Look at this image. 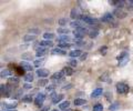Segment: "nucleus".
<instances>
[{
    "label": "nucleus",
    "instance_id": "49",
    "mask_svg": "<svg viewBox=\"0 0 133 111\" xmlns=\"http://www.w3.org/2000/svg\"><path fill=\"white\" fill-rule=\"evenodd\" d=\"M69 88H72V84H69V86H65V87H63V90H66Z\"/></svg>",
    "mask_w": 133,
    "mask_h": 111
},
{
    "label": "nucleus",
    "instance_id": "18",
    "mask_svg": "<svg viewBox=\"0 0 133 111\" xmlns=\"http://www.w3.org/2000/svg\"><path fill=\"white\" fill-rule=\"evenodd\" d=\"M70 27L74 28V30H76V29H78V28L84 27V26H83V22L81 21V20H73V21L70 22Z\"/></svg>",
    "mask_w": 133,
    "mask_h": 111
},
{
    "label": "nucleus",
    "instance_id": "20",
    "mask_svg": "<svg viewBox=\"0 0 133 111\" xmlns=\"http://www.w3.org/2000/svg\"><path fill=\"white\" fill-rule=\"evenodd\" d=\"M99 34H100V31H99V29H97V28H92V29H90L89 30V32H88V35H89V37L90 38H97V37L99 36Z\"/></svg>",
    "mask_w": 133,
    "mask_h": 111
},
{
    "label": "nucleus",
    "instance_id": "30",
    "mask_svg": "<svg viewBox=\"0 0 133 111\" xmlns=\"http://www.w3.org/2000/svg\"><path fill=\"white\" fill-rule=\"evenodd\" d=\"M12 75V72L9 69H2L1 70V78H6V77H10Z\"/></svg>",
    "mask_w": 133,
    "mask_h": 111
},
{
    "label": "nucleus",
    "instance_id": "25",
    "mask_svg": "<svg viewBox=\"0 0 133 111\" xmlns=\"http://www.w3.org/2000/svg\"><path fill=\"white\" fill-rule=\"evenodd\" d=\"M24 81L27 82V83H31L33 81V73L32 72H29L27 75H24Z\"/></svg>",
    "mask_w": 133,
    "mask_h": 111
},
{
    "label": "nucleus",
    "instance_id": "42",
    "mask_svg": "<svg viewBox=\"0 0 133 111\" xmlns=\"http://www.w3.org/2000/svg\"><path fill=\"white\" fill-rule=\"evenodd\" d=\"M22 88L23 89H27V90H31L32 89V86H31V83H27V82H26V83L22 86Z\"/></svg>",
    "mask_w": 133,
    "mask_h": 111
},
{
    "label": "nucleus",
    "instance_id": "27",
    "mask_svg": "<svg viewBox=\"0 0 133 111\" xmlns=\"http://www.w3.org/2000/svg\"><path fill=\"white\" fill-rule=\"evenodd\" d=\"M119 109H120V103L119 102H113V103H111L110 107H109L110 111H118Z\"/></svg>",
    "mask_w": 133,
    "mask_h": 111
},
{
    "label": "nucleus",
    "instance_id": "43",
    "mask_svg": "<svg viewBox=\"0 0 133 111\" xmlns=\"http://www.w3.org/2000/svg\"><path fill=\"white\" fill-rule=\"evenodd\" d=\"M70 66H71V67H77L78 66V61L76 60V59H72V60H70Z\"/></svg>",
    "mask_w": 133,
    "mask_h": 111
},
{
    "label": "nucleus",
    "instance_id": "14",
    "mask_svg": "<svg viewBox=\"0 0 133 111\" xmlns=\"http://www.w3.org/2000/svg\"><path fill=\"white\" fill-rule=\"evenodd\" d=\"M48 52V49L47 48H43V47H39L37 48V52H36V56L38 58H43V56Z\"/></svg>",
    "mask_w": 133,
    "mask_h": 111
},
{
    "label": "nucleus",
    "instance_id": "41",
    "mask_svg": "<svg viewBox=\"0 0 133 111\" xmlns=\"http://www.w3.org/2000/svg\"><path fill=\"white\" fill-rule=\"evenodd\" d=\"M48 83V80L47 79H41V80H39V82H38V86H45Z\"/></svg>",
    "mask_w": 133,
    "mask_h": 111
},
{
    "label": "nucleus",
    "instance_id": "51",
    "mask_svg": "<svg viewBox=\"0 0 133 111\" xmlns=\"http://www.w3.org/2000/svg\"><path fill=\"white\" fill-rule=\"evenodd\" d=\"M51 111H60V110H58V109H53V110H51Z\"/></svg>",
    "mask_w": 133,
    "mask_h": 111
},
{
    "label": "nucleus",
    "instance_id": "11",
    "mask_svg": "<svg viewBox=\"0 0 133 111\" xmlns=\"http://www.w3.org/2000/svg\"><path fill=\"white\" fill-rule=\"evenodd\" d=\"M63 76H64V73H63V71H57V72H55L53 75L51 76V79L52 81H60L62 78H63Z\"/></svg>",
    "mask_w": 133,
    "mask_h": 111
},
{
    "label": "nucleus",
    "instance_id": "23",
    "mask_svg": "<svg viewBox=\"0 0 133 111\" xmlns=\"http://www.w3.org/2000/svg\"><path fill=\"white\" fill-rule=\"evenodd\" d=\"M71 41V38L68 35H62L58 38V42H70Z\"/></svg>",
    "mask_w": 133,
    "mask_h": 111
},
{
    "label": "nucleus",
    "instance_id": "33",
    "mask_svg": "<svg viewBox=\"0 0 133 111\" xmlns=\"http://www.w3.org/2000/svg\"><path fill=\"white\" fill-rule=\"evenodd\" d=\"M43 38H44V40H51L52 41V39L55 38V35H53L52 32H45V34H43Z\"/></svg>",
    "mask_w": 133,
    "mask_h": 111
},
{
    "label": "nucleus",
    "instance_id": "6",
    "mask_svg": "<svg viewBox=\"0 0 133 111\" xmlns=\"http://www.w3.org/2000/svg\"><path fill=\"white\" fill-rule=\"evenodd\" d=\"M81 16H82V14H81L80 9H78V8H72L71 12H70V17H71L72 19H74V20H80Z\"/></svg>",
    "mask_w": 133,
    "mask_h": 111
},
{
    "label": "nucleus",
    "instance_id": "29",
    "mask_svg": "<svg viewBox=\"0 0 133 111\" xmlns=\"http://www.w3.org/2000/svg\"><path fill=\"white\" fill-rule=\"evenodd\" d=\"M63 73L65 76H72L73 75V69L71 68V67H65V68H63Z\"/></svg>",
    "mask_w": 133,
    "mask_h": 111
},
{
    "label": "nucleus",
    "instance_id": "31",
    "mask_svg": "<svg viewBox=\"0 0 133 111\" xmlns=\"http://www.w3.org/2000/svg\"><path fill=\"white\" fill-rule=\"evenodd\" d=\"M72 44L70 42H58V48L60 49H64V48H70Z\"/></svg>",
    "mask_w": 133,
    "mask_h": 111
},
{
    "label": "nucleus",
    "instance_id": "7",
    "mask_svg": "<svg viewBox=\"0 0 133 111\" xmlns=\"http://www.w3.org/2000/svg\"><path fill=\"white\" fill-rule=\"evenodd\" d=\"M114 19V16L113 14H111V12H107V14H104L102 16L101 18V21L102 22H112Z\"/></svg>",
    "mask_w": 133,
    "mask_h": 111
},
{
    "label": "nucleus",
    "instance_id": "4",
    "mask_svg": "<svg viewBox=\"0 0 133 111\" xmlns=\"http://www.w3.org/2000/svg\"><path fill=\"white\" fill-rule=\"evenodd\" d=\"M0 89H1V96L2 97H5V98H9L11 96V93H12V88L11 86L9 84H1V87H0Z\"/></svg>",
    "mask_w": 133,
    "mask_h": 111
},
{
    "label": "nucleus",
    "instance_id": "35",
    "mask_svg": "<svg viewBox=\"0 0 133 111\" xmlns=\"http://www.w3.org/2000/svg\"><path fill=\"white\" fill-rule=\"evenodd\" d=\"M23 40L27 41V42H29V41H35L36 40V36H33V35H27V36L23 37Z\"/></svg>",
    "mask_w": 133,
    "mask_h": 111
},
{
    "label": "nucleus",
    "instance_id": "9",
    "mask_svg": "<svg viewBox=\"0 0 133 111\" xmlns=\"http://www.w3.org/2000/svg\"><path fill=\"white\" fill-rule=\"evenodd\" d=\"M110 3L112 6L115 7V9H120V8H123L124 6L127 5L125 1H123V0H113V1H110Z\"/></svg>",
    "mask_w": 133,
    "mask_h": 111
},
{
    "label": "nucleus",
    "instance_id": "32",
    "mask_svg": "<svg viewBox=\"0 0 133 111\" xmlns=\"http://www.w3.org/2000/svg\"><path fill=\"white\" fill-rule=\"evenodd\" d=\"M22 93H23V90L20 89V90H17V92L14 94V99H22Z\"/></svg>",
    "mask_w": 133,
    "mask_h": 111
},
{
    "label": "nucleus",
    "instance_id": "5",
    "mask_svg": "<svg viewBox=\"0 0 133 111\" xmlns=\"http://www.w3.org/2000/svg\"><path fill=\"white\" fill-rule=\"evenodd\" d=\"M44 100H45V94H44L43 92H40V93H38V94L36 96L33 102H35V105H36L37 107H41V106L43 105Z\"/></svg>",
    "mask_w": 133,
    "mask_h": 111
},
{
    "label": "nucleus",
    "instance_id": "8",
    "mask_svg": "<svg viewBox=\"0 0 133 111\" xmlns=\"http://www.w3.org/2000/svg\"><path fill=\"white\" fill-rule=\"evenodd\" d=\"M19 66H20V67H22V68L24 69V71L32 72V70H33V66H32L31 63H29L28 61H21Z\"/></svg>",
    "mask_w": 133,
    "mask_h": 111
},
{
    "label": "nucleus",
    "instance_id": "45",
    "mask_svg": "<svg viewBox=\"0 0 133 111\" xmlns=\"http://www.w3.org/2000/svg\"><path fill=\"white\" fill-rule=\"evenodd\" d=\"M29 32H30V34H36V35L40 34V31L38 29H29Z\"/></svg>",
    "mask_w": 133,
    "mask_h": 111
},
{
    "label": "nucleus",
    "instance_id": "19",
    "mask_svg": "<svg viewBox=\"0 0 133 111\" xmlns=\"http://www.w3.org/2000/svg\"><path fill=\"white\" fill-rule=\"evenodd\" d=\"M70 108V101H62L61 103H59V110H62V111H66Z\"/></svg>",
    "mask_w": 133,
    "mask_h": 111
},
{
    "label": "nucleus",
    "instance_id": "36",
    "mask_svg": "<svg viewBox=\"0 0 133 111\" xmlns=\"http://www.w3.org/2000/svg\"><path fill=\"white\" fill-rule=\"evenodd\" d=\"M70 32V30L69 29H66V28H59V29H58V34L59 35H68Z\"/></svg>",
    "mask_w": 133,
    "mask_h": 111
},
{
    "label": "nucleus",
    "instance_id": "17",
    "mask_svg": "<svg viewBox=\"0 0 133 111\" xmlns=\"http://www.w3.org/2000/svg\"><path fill=\"white\" fill-rule=\"evenodd\" d=\"M103 94V89L102 88H97V89H94L93 91H92V93H91V98L92 99H94V98H98V97H100V96H102Z\"/></svg>",
    "mask_w": 133,
    "mask_h": 111
},
{
    "label": "nucleus",
    "instance_id": "40",
    "mask_svg": "<svg viewBox=\"0 0 133 111\" xmlns=\"http://www.w3.org/2000/svg\"><path fill=\"white\" fill-rule=\"evenodd\" d=\"M107 50H108L107 46H103V47L100 48V52L102 53V56H105V55H107Z\"/></svg>",
    "mask_w": 133,
    "mask_h": 111
},
{
    "label": "nucleus",
    "instance_id": "26",
    "mask_svg": "<svg viewBox=\"0 0 133 111\" xmlns=\"http://www.w3.org/2000/svg\"><path fill=\"white\" fill-rule=\"evenodd\" d=\"M63 98H64V96H63V94H62V93L58 94V96H57V97L55 98V99L52 100V103H53V105H57V103H61V100L63 99Z\"/></svg>",
    "mask_w": 133,
    "mask_h": 111
},
{
    "label": "nucleus",
    "instance_id": "15",
    "mask_svg": "<svg viewBox=\"0 0 133 111\" xmlns=\"http://www.w3.org/2000/svg\"><path fill=\"white\" fill-rule=\"evenodd\" d=\"M51 55H53V56H66V52L63 50V49L53 48L51 50Z\"/></svg>",
    "mask_w": 133,
    "mask_h": 111
},
{
    "label": "nucleus",
    "instance_id": "16",
    "mask_svg": "<svg viewBox=\"0 0 133 111\" xmlns=\"http://www.w3.org/2000/svg\"><path fill=\"white\" fill-rule=\"evenodd\" d=\"M37 76L39 78H47L49 76V70L48 69H38L37 70Z\"/></svg>",
    "mask_w": 133,
    "mask_h": 111
},
{
    "label": "nucleus",
    "instance_id": "48",
    "mask_svg": "<svg viewBox=\"0 0 133 111\" xmlns=\"http://www.w3.org/2000/svg\"><path fill=\"white\" fill-rule=\"evenodd\" d=\"M41 111H49V106H47V107H43L42 110H41Z\"/></svg>",
    "mask_w": 133,
    "mask_h": 111
},
{
    "label": "nucleus",
    "instance_id": "38",
    "mask_svg": "<svg viewBox=\"0 0 133 111\" xmlns=\"http://www.w3.org/2000/svg\"><path fill=\"white\" fill-rule=\"evenodd\" d=\"M56 89V83H52V84H49L45 87V90H47L48 92H53V90Z\"/></svg>",
    "mask_w": 133,
    "mask_h": 111
},
{
    "label": "nucleus",
    "instance_id": "13",
    "mask_svg": "<svg viewBox=\"0 0 133 111\" xmlns=\"http://www.w3.org/2000/svg\"><path fill=\"white\" fill-rule=\"evenodd\" d=\"M113 16L116 18H119V19H123V18L127 17V12H123L122 9H115L113 11Z\"/></svg>",
    "mask_w": 133,
    "mask_h": 111
},
{
    "label": "nucleus",
    "instance_id": "21",
    "mask_svg": "<svg viewBox=\"0 0 133 111\" xmlns=\"http://www.w3.org/2000/svg\"><path fill=\"white\" fill-rule=\"evenodd\" d=\"M82 51L80 49H76V50H71L69 52V56L71 57V58H76V57H81L82 56Z\"/></svg>",
    "mask_w": 133,
    "mask_h": 111
},
{
    "label": "nucleus",
    "instance_id": "44",
    "mask_svg": "<svg viewBox=\"0 0 133 111\" xmlns=\"http://www.w3.org/2000/svg\"><path fill=\"white\" fill-rule=\"evenodd\" d=\"M66 22H68V20L64 19V18H62V19L59 20V24H60V26H64V24H66Z\"/></svg>",
    "mask_w": 133,
    "mask_h": 111
},
{
    "label": "nucleus",
    "instance_id": "22",
    "mask_svg": "<svg viewBox=\"0 0 133 111\" xmlns=\"http://www.w3.org/2000/svg\"><path fill=\"white\" fill-rule=\"evenodd\" d=\"M40 47H43V48H48V47H52L53 46V42L51 40H42L40 41Z\"/></svg>",
    "mask_w": 133,
    "mask_h": 111
},
{
    "label": "nucleus",
    "instance_id": "1",
    "mask_svg": "<svg viewBox=\"0 0 133 111\" xmlns=\"http://www.w3.org/2000/svg\"><path fill=\"white\" fill-rule=\"evenodd\" d=\"M129 59H130V57H129V53L127 51L121 52L120 56L116 57V60L119 61V67H124L129 62Z\"/></svg>",
    "mask_w": 133,
    "mask_h": 111
},
{
    "label": "nucleus",
    "instance_id": "47",
    "mask_svg": "<svg viewBox=\"0 0 133 111\" xmlns=\"http://www.w3.org/2000/svg\"><path fill=\"white\" fill-rule=\"evenodd\" d=\"M127 5H128V8H129V9H133V0H131V1H129V2L127 3Z\"/></svg>",
    "mask_w": 133,
    "mask_h": 111
},
{
    "label": "nucleus",
    "instance_id": "10",
    "mask_svg": "<svg viewBox=\"0 0 133 111\" xmlns=\"http://www.w3.org/2000/svg\"><path fill=\"white\" fill-rule=\"evenodd\" d=\"M18 106V102L17 101H10V102H2V107H5L6 110H9V109H15L16 107Z\"/></svg>",
    "mask_w": 133,
    "mask_h": 111
},
{
    "label": "nucleus",
    "instance_id": "39",
    "mask_svg": "<svg viewBox=\"0 0 133 111\" xmlns=\"http://www.w3.org/2000/svg\"><path fill=\"white\" fill-rule=\"evenodd\" d=\"M16 71H17V73H18V75H24V69L22 68V67H17L16 68Z\"/></svg>",
    "mask_w": 133,
    "mask_h": 111
},
{
    "label": "nucleus",
    "instance_id": "2",
    "mask_svg": "<svg viewBox=\"0 0 133 111\" xmlns=\"http://www.w3.org/2000/svg\"><path fill=\"white\" fill-rule=\"evenodd\" d=\"M80 20L83 23H87V24H89V26H97V24H99V20L98 19L92 18V17L87 16V15H82Z\"/></svg>",
    "mask_w": 133,
    "mask_h": 111
},
{
    "label": "nucleus",
    "instance_id": "46",
    "mask_svg": "<svg viewBox=\"0 0 133 111\" xmlns=\"http://www.w3.org/2000/svg\"><path fill=\"white\" fill-rule=\"evenodd\" d=\"M87 57H88V53H87V52H84V53H82V56L80 57V60H81V61H83V60H85V59H87Z\"/></svg>",
    "mask_w": 133,
    "mask_h": 111
},
{
    "label": "nucleus",
    "instance_id": "24",
    "mask_svg": "<svg viewBox=\"0 0 133 111\" xmlns=\"http://www.w3.org/2000/svg\"><path fill=\"white\" fill-rule=\"evenodd\" d=\"M73 103H74V106L80 107V106L85 105V103H87V100H85V99H82V98H77V99H74Z\"/></svg>",
    "mask_w": 133,
    "mask_h": 111
},
{
    "label": "nucleus",
    "instance_id": "37",
    "mask_svg": "<svg viewBox=\"0 0 133 111\" xmlns=\"http://www.w3.org/2000/svg\"><path fill=\"white\" fill-rule=\"evenodd\" d=\"M22 102H26V103H29V102H31L32 101V97H31V94H27V96H24L22 99H21Z\"/></svg>",
    "mask_w": 133,
    "mask_h": 111
},
{
    "label": "nucleus",
    "instance_id": "50",
    "mask_svg": "<svg viewBox=\"0 0 133 111\" xmlns=\"http://www.w3.org/2000/svg\"><path fill=\"white\" fill-rule=\"evenodd\" d=\"M5 111H17L16 109H9V110H5Z\"/></svg>",
    "mask_w": 133,
    "mask_h": 111
},
{
    "label": "nucleus",
    "instance_id": "34",
    "mask_svg": "<svg viewBox=\"0 0 133 111\" xmlns=\"http://www.w3.org/2000/svg\"><path fill=\"white\" fill-rule=\"evenodd\" d=\"M92 111H103V105L102 103H95L92 108Z\"/></svg>",
    "mask_w": 133,
    "mask_h": 111
},
{
    "label": "nucleus",
    "instance_id": "3",
    "mask_svg": "<svg viewBox=\"0 0 133 111\" xmlns=\"http://www.w3.org/2000/svg\"><path fill=\"white\" fill-rule=\"evenodd\" d=\"M115 89H116V92H118V93H120V94H125V93L129 92L130 87H129V84H127L125 82H119V83H116Z\"/></svg>",
    "mask_w": 133,
    "mask_h": 111
},
{
    "label": "nucleus",
    "instance_id": "12",
    "mask_svg": "<svg viewBox=\"0 0 133 111\" xmlns=\"http://www.w3.org/2000/svg\"><path fill=\"white\" fill-rule=\"evenodd\" d=\"M8 84L11 86L12 88H17L19 86V79L17 77H10L8 79Z\"/></svg>",
    "mask_w": 133,
    "mask_h": 111
},
{
    "label": "nucleus",
    "instance_id": "28",
    "mask_svg": "<svg viewBox=\"0 0 133 111\" xmlns=\"http://www.w3.org/2000/svg\"><path fill=\"white\" fill-rule=\"evenodd\" d=\"M44 61H45L44 58H38V59H36V60H35V62H33V66L38 68V67H40L41 64H43Z\"/></svg>",
    "mask_w": 133,
    "mask_h": 111
}]
</instances>
